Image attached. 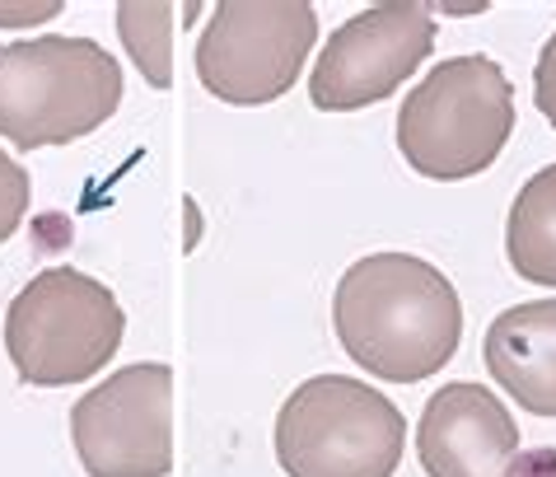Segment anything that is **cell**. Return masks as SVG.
Segmentation results:
<instances>
[{
  "label": "cell",
  "instance_id": "cell-1",
  "mask_svg": "<svg viewBox=\"0 0 556 477\" xmlns=\"http://www.w3.org/2000/svg\"><path fill=\"white\" fill-rule=\"evenodd\" d=\"M332 328L369 379L416 384L440 375L463 342L454 281L416 253H369L332 296Z\"/></svg>",
  "mask_w": 556,
  "mask_h": 477
},
{
  "label": "cell",
  "instance_id": "cell-2",
  "mask_svg": "<svg viewBox=\"0 0 556 477\" xmlns=\"http://www.w3.org/2000/svg\"><path fill=\"white\" fill-rule=\"evenodd\" d=\"M122 103V66L94 38L42 34L0 42V136L14 150L71 146Z\"/></svg>",
  "mask_w": 556,
  "mask_h": 477
},
{
  "label": "cell",
  "instance_id": "cell-3",
  "mask_svg": "<svg viewBox=\"0 0 556 477\" xmlns=\"http://www.w3.org/2000/svg\"><path fill=\"white\" fill-rule=\"evenodd\" d=\"M515 131V85L491 57H450L397 108V150L421 178L463 183L501 160Z\"/></svg>",
  "mask_w": 556,
  "mask_h": 477
},
{
  "label": "cell",
  "instance_id": "cell-4",
  "mask_svg": "<svg viewBox=\"0 0 556 477\" xmlns=\"http://www.w3.org/2000/svg\"><path fill=\"white\" fill-rule=\"evenodd\" d=\"M407 417L365 379L314 375L276 412V464L286 477H393Z\"/></svg>",
  "mask_w": 556,
  "mask_h": 477
},
{
  "label": "cell",
  "instance_id": "cell-5",
  "mask_svg": "<svg viewBox=\"0 0 556 477\" xmlns=\"http://www.w3.org/2000/svg\"><path fill=\"white\" fill-rule=\"evenodd\" d=\"M127 314L99 276L48 267L10 300L5 351L14 375L34 389H66L94 379L117 356Z\"/></svg>",
  "mask_w": 556,
  "mask_h": 477
},
{
  "label": "cell",
  "instance_id": "cell-6",
  "mask_svg": "<svg viewBox=\"0 0 556 477\" xmlns=\"http://www.w3.org/2000/svg\"><path fill=\"white\" fill-rule=\"evenodd\" d=\"M314 42L318 10L304 0H225L197 38V80L220 103H271L295 89Z\"/></svg>",
  "mask_w": 556,
  "mask_h": 477
},
{
  "label": "cell",
  "instance_id": "cell-7",
  "mask_svg": "<svg viewBox=\"0 0 556 477\" xmlns=\"http://www.w3.org/2000/svg\"><path fill=\"white\" fill-rule=\"evenodd\" d=\"M71 440L89 477H164L174 468V371L136 361L94 384L71 412Z\"/></svg>",
  "mask_w": 556,
  "mask_h": 477
},
{
  "label": "cell",
  "instance_id": "cell-8",
  "mask_svg": "<svg viewBox=\"0 0 556 477\" xmlns=\"http://www.w3.org/2000/svg\"><path fill=\"white\" fill-rule=\"evenodd\" d=\"M435 48V14L430 5L389 0L351 14L308 71V99L323 113H355V108L383 103L397 85L412 80L416 66Z\"/></svg>",
  "mask_w": 556,
  "mask_h": 477
},
{
  "label": "cell",
  "instance_id": "cell-9",
  "mask_svg": "<svg viewBox=\"0 0 556 477\" xmlns=\"http://www.w3.org/2000/svg\"><path fill=\"white\" fill-rule=\"evenodd\" d=\"M416 459L430 477H509L519 459V422L486 384L454 379L426 398Z\"/></svg>",
  "mask_w": 556,
  "mask_h": 477
},
{
  "label": "cell",
  "instance_id": "cell-10",
  "mask_svg": "<svg viewBox=\"0 0 556 477\" xmlns=\"http://www.w3.org/2000/svg\"><path fill=\"white\" fill-rule=\"evenodd\" d=\"M486 375L529 412L556 422V300H523L491 318Z\"/></svg>",
  "mask_w": 556,
  "mask_h": 477
},
{
  "label": "cell",
  "instance_id": "cell-11",
  "mask_svg": "<svg viewBox=\"0 0 556 477\" xmlns=\"http://www.w3.org/2000/svg\"><path fill=\"white\" fill-rule=\"evenodd\" d=\"M505 258L523 281L556 290V164L519 188L505 221Z\"/></svg>",
  "mask_w": 556,
  "mask_h": 477
},
{
  "label": "cell",
  "instance_id": "cell-12",
  "mask_svg": "<svg viewBox=\"0 0 556 477\" xmlns=\"http://www.w3.org/2000/svg\"><path fill=\"white\" fill-rule=\"evenodd\" d=\"M174 24L178 10L168 0H122L117 5V38L150 89L174 85Z\"/></svg>",
  "mask_w": 556,
  "mask_h": 477
},
{
  "label": "cell",
  "instance_id": "cell-13",
  "mask_svg": "<svg viewBox=\"0 0 556 477\" xmlns=\"http://www.w3.org/2000/svg\"><path fill=\"white\" fill-rule=\"evenodd\" d=\"M28 197H34L28 192V168L0 150V243L20 229L24 211H28Z\"/></svg>",
  "mask_w": 556,
  "mask_h": 477
},
{
  "label": "cell",
  "instance_id": "cell-14",
  "mask_svg": "<svg viewBox=\"0 0 556 477\" xmlns=\"http://www.w3.org/2000/svg\"><path fill=\"white\" fill-rule=\"evenodd\" d=\"M533 103H538V113H543L552 127H556V34L543 42V52H538V66H533Z\"/></svg>",
  "mask_w": 556,
  "mask_h": 477
},
{
  "label": "cell",
  "instance_id": "cell-15",
  "mask_svg": "<svg viewBox=\"0 0 556 477\" xmlns=\"http://www.w3.org/2000/svg\"><path fill=\"white\" fill-rule=\"evenodd\" d=\"M61 14V0H0V28H38Z\"/></svg>",
  "mask_w": 556,
  "mask_h": 477
},
{
  "label": "cell",
  "instance_id": "cell-16",
  "mask_svg": "<svg viewBox=\"0 0 556 477\" xmlns=\"http://www.w3.org/2000/svg\"><path fill=\"white\" fill-rule=\"evenodd\" d=\"M509 477H556V450H529L515 459Z\"/></svg>",
  "mask_w": 556,
  "mask_h": 477
},
{
  "label": "cell",
  "instance_id": "cell-17",
  "mask_svg": "<svg viewBox=\"0 0 556 477\" xmlns=\"http://www.w3.org/2000/svg\"><path fill=\"white\" fill-rule=\"evenodd\" d=\"M182 211H188V239H182V253H192L197 243H202V206H197V197H182Z\"/></svg>",
  "mask_w": 556,
  "mask_h": 477
},
{
  "label": "cell",
  "instance_id": "cell-18",
  "mask_svg": "<svg viewBox=\"0 0 556 477\" xmlns=\"http://www.w3.org/2000/svg\"><path fill=\"white\" fill-rule=\"evenodd\" d=\"M486 10H491L486 0H440L430 14H486Z\"/></svg>",
  "mask_w": 556,
  "mask_h": 477
}]
</instances>
